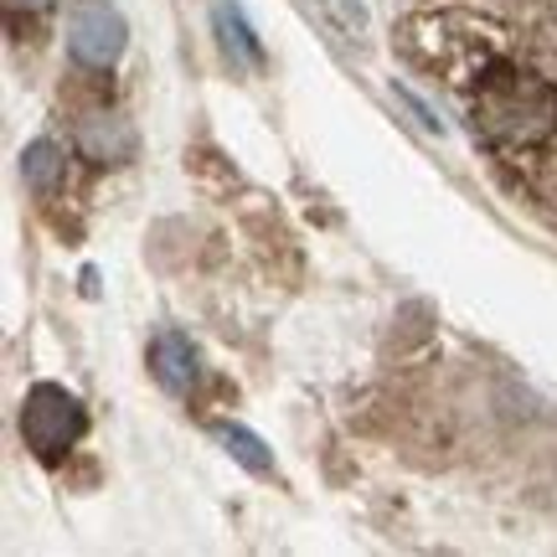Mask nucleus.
Wrapping results in <instances>:
<instances>
[{
  "label": "nucleus",
  "instance_id": "7ed1b4c3",
  "mask_svg": "<svg viewBox=\"0 0 557 557\" xmlns=\"http://www.w3.org/2000/svg\"><path fill=\"white\" fill-rule=\"evenodd\" d=\"M124 37H129V26L109 0H78L67 16V52L83 67H114L124 52Z\"/></svg>",
  "mask_w": 557,
  "mask_h": 557
},
{
  "label": "nucleus",
  "instance_id": "1a4fd4ad",
  "mask_svg": "<svg viewBox=\"0 0 557 557\" xmlns=\"http://www.w3.org/2000/svg\"><path fill=\"white\" fill-rule=\"evenodd\" d=\"M5 5H11V11H47L52 0H5Z\"/></svg>",
  "mask_w": 557,
  "mask_h": 557
},
{
  "label": "nucleus",
  "instance_id": "6e6552de",
  "mask_svg": "<svg viewBox=\"0 0 557 557\" xmlns=\"http://www.w3.org/2000/svg\"><path fill=\"white\" fill-rule=\"evenodd\" d=\"M218 26L227 32V37H222V41H227V52H243V58H259V47H253V37H248V26L238 21V11H233L227 0L218 5Z\"/></svg>",
  "mask_w": 557,
  "mask_h": 557
},
{
  "label": "nucleus",
  "instance_id": "0eeeda50",
  "mask_svg": "<svg viewBox=\"0 0 557 557\" xmlns=\"http://www.w3.org/2000/svg\"><path fill=\"white\" fill-rule=\"evenodd\" d=\"M218 438L227 444V455L243 459L248 470H259V475H269V455H263V444L248 429H218Z\"/></svg>",
  "mask_w": 557,
  "mask_h": 557
},
{
  "label": "nucleus",
  "instance_id": "f257e3e1",
  "mask_svg": "<svg viewBox=\"0 0 557 557\" xmlns=\"http://www.w3.org/2000/svg\"><path fill=\"white\" fill-rule=\"evenodd\" d=\"M470 124L485 145L496 150H532V145H547L557 129V94L553 83L532 73V67H517V62H491L475 78V94H470Z\"/></svg>",
  "mask_w": 557,
  "mask_h": 557
},
{
  "label": "nucleus",
  "instance_id": "423d86ee",
  "mask_svg": "<svg viewBox=\"0 0 557 557\" xmlns=\"http://www.w3.org/2000/svg\"><path fill=\"white\" fill-rule=\"evenodd\" d=\"M21 171H26V186H37V191H52V181H58V171H62L58 145H52V139H37V145H26V156H21Z\"/></svg>",
  "mask_w": 557,
  "mask_h": 557
},
{
  "label": "nucleus",
  "instance_id": "39448f33",
  "mask_svg": "<svg viewBox=\"0 0 557 557\" xmlns=\"http://www.w3.org/2000/svg\"><path fill=\"white\" fill-rule=\"evenodd\" d=\"M78 150L94 165H124V160L135 156V129L120 114H88L78 124Z\"/></svg>",
  "mask_w": 557,
  "mask_h": 557
},
{
  "label": "nucleus",
  "instance_id": "20e7f679",
  "mask_svg": "<svg viewBox=\"0 0 557 557\" xmlns=\"http://www.w3.org/2000/svg\"><path fill=\"white\" fill-rule=\"evenodd\" d=\"M150 372L160 377V387L165 393H191L197 387V346L181 336V331H160L156 341H150Z\"/></svg>",
  "mask_w": 557,
  "mask_h": 557
},
{
  "label": "nucleus",
  "instance_id": "f03ea898",
  "mask_svg": "<svg viewBox=\"0 0 557 557\" xmlns=\"http://www.w3.org/2000/svg\"><path fill=\"white\" fill-rule=\"evenodd\" d=\"M88 429V413H83V403L58 387V382H37L26 403H21V438H26V449L41 459V465H58L73 444L83 438Z\"/></svg>",
  "mask_w": 557,
  "mask_h": 557
}]
</instances>
